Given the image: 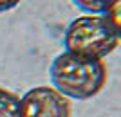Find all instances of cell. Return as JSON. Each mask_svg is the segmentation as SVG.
<instances>
[{
    "label": "cell",
    "instance_id": "1",
    "mask_svg": "<svg viewBox=\"0 0 121 117\" xmlns=\"http://www.w3.org/2000/svg\"><path fill=\"white\" fill-rule=\"evenodd\" d=\"M52 87L69 99H91L107 83V65L103 60L83 58L63 51L52 60L49 69Z\"/></svg>",
    "mask_w": 121,
    "mask_h": 117
},
{
    "label": "cell",
    "instance_id": "2",
    "mask_svg": "<svg viewBox=\"0 0 121 117\" xmlns=\"http://www.w3.org/2000/svg\"><path fill=\"white\" fill-rule=\"evenodd\" d=\"M119 38L103 15H83L69 24L63 36L67 52L83 58L103 60L116 51Z\"/></svg>",
    "mask_w": 121,
    "mask_h": 117
},
{
    "label": "cell",
    "instance_id": "5",
    "mask_svg": "<svg viewBox=\"0 0 121 117\" xmlns=\"http://www.w3.org/2000/svg\"><path fill=\"white\" fill-rule=\"evenodd\" d=\"M103 16L110 24V27L117 34V38L121 40V0H112L110 4H108V7L105 9Z\"/></svg>",
    "mask_w": 121,
    "mask_h": 117
},
{
    "label": "cell",
    "instance_id": "3",
    "mask_svg": "<svg viewBox=\"0 0 121 117\" xmlns=\"http://www.w3.org/2000/svg\"><path fill=\"white\" fill-rule=\"evenodd\" d=\"M71 99L54 87H35L20 97V117H71Z\"/></svg>",
    "mask_w": 121,
    "mask_h": 117
},
{
    "label": "cell",
    "instance_id": "7",
    "mask_svg": "<svg viewBox=\"0 0 121 117\" xmlns=\"http://www.w3.org/2000/svg\"><path fill=\"white\" fill-rule=\"evenodd\" d=\"M18 4H20V0H0V13L13 9V7H16Z\"/></svg>",
    "mask_w": 121,
    "mask_h": 117
},
{
    "label": "cell",
    "instance_id": "6",
    "mask_svg": "<svg viewBox=\"0 0 121 117\" xmlns=\"http://www.w3.org/2000/svg\"><path fill=\"white\" fill-rule=\"evenodd\" d=\"M112 0H72V4L87 15H103Z\"/></svg>",
    "mask_w": 121,
    "mask_h": 117
},
{
    "label": "cell",
    "instance_id": "4",
    "mask_svg": "<svg viewBox=\"0 0 121 117\" xmlns=\"http://www.w3.org/2000/svg\"><path fill=\"white\" fill-rule=\"evenodd\" d=\"M0 117H20V96L0 87Z\"/></svg>",
    "mask_w": 121,
    "mask_h": 117
}]
</instances>
